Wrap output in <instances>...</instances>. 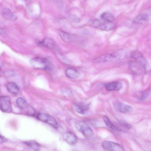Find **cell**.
I'll use <instances>...</instances> for the list:
<instances>
[{"label": "cell", "mask_w": 151, "mask_h": 151, "mask_svg": "<svg viewBox=\"0 0 151 151\" xmlns=\"http://www.w3.org/2000/svg\"><path fill=\"white\" fill-rule=\"evenodd\" d=\"M24 143L28 147L35 150H38L40 149V145L36 141H28L25 142Z\"/></svg>", "instance_id": "20"}, {"label": "cell", "mask_w": 151, "mask_h": 151, "mask_svg": "<svg viewBox=\"0 0 151 151\" xmlns=\"http://www.w3.org/2000/svg\"><path fill=\"white\" fill-rule=\"evenodd\" d=\"M30 63L36 69L48 70L51 68L49 61L44 58L40 57L33 58L30 60Z\"/></svg>", "instance_id": "3"}, {"label": "cell", "mask_w": 151, "mask_h": 151, "mask_svg": "<svg viewBox=\"0 0 151 151\" xmlns=\"http://www.w3.org/2000/svg\"><path fill=\"white\" fill-rule=\"evenodd\" d=\"M6 88L8 92L11 94L17 95L19 93V88L14 83L10 82L8 83L6 85Z\"/></svg>", "instance_id": "17"}, {"label": "cell", "mask_w": 151, "mask_h": 151, "mask_svg": "<svg viewBox=\"0 0 151 151\" xmlns=\"http://www.w3.org/2000/svg\"><path fill=\"white\" fill-rule=\"evenodd\" d=\"M36 43L38 46L53 49L56 48V45L55 42L52 39L46 38L42 41L36 40Z\"/></svg>", "instance_id": "10"}, {"label": "cell", "mask_w": 151, "mask_h": 151, "mask_svg": "<svg viewBox=\"0 0 151 151\" xmlns=\"http://www.w3.org/2000/svg\"><path fill=\"white\" fill-rule=\"evenodd\" d=\"M102 146L105 149L110 151H123L124 148L119 144L113 142L105 141L102 144Z\"/></svg>", "instance_id": "8"}, {"label": "cell", "mask_w": 151, "mask_h": 151, "mask_svg": "<svg viewBox=\"0 0 151 151\" xmlns=\"http://www.w3.org/2000/svg\"><path fill=\"white\" fill-rule=\"evenodd\" d=\"M73 21L74 22L78 23L80 22V20L78 18H74H74L73 19Z\"/></svg>", "instance_id": "27"}, {"label": "cell", "mask_w": 151, "mask_h": 151, "mask_svg": "<svg viewBox=\"0 0 151 151\" xmlns=\"http://www.w3.org/2000/svg\"><path fill=\"white\" fill-rule=\"evenodd\" d=\"M60 35L62 39L66 42H70L72 40V36L68 33L63 31L59 32Z\"/></svg>", "instance_id": "21"}, {"label": "cell", "mask_w": 151, "mask_h": 151, "mask_svg": "<svg viewBox=\"0 0 151 151\" xmlns=\"http://www.w3.org/2000/svg\"><path fill=\"white\" fill-rule=\"evenodd\" d=\"M50 1H55V0H50Z\"/></svg>", "instance_id": "28"}, {"label": "cell", "mask_w": 151, "mask_h": 151, "mask_svg": "<svg viewBox=\"0 0 151 151\" xmlns=\"http://www.w3.org/2000/svg\"><path fill=\"white\" fill-rule=\"evenodd\" d=\"M131 57L141 64L146 71L149 67V64L142 54L139 51L136 50L131 52Z\"/></svg>", "instance_id": "5"}, {"label": "cell", "mask_w": 151, "mask_h": 151, "mask_svg": "<svg viewBox=\"0 0 151 151\" xmlns=\"http://www.w3.org/2000/svg\"><path fill=\"white\" fill-rule=\"evenodd\" d=\"M101 18L102 20L112 22H113L114 19V16L113 14L108 12L103 13L101 15Z\"/></svg>", "instance_id": "22"}, {"label": "cell", "mask_w": 151, "mask_h": 151, "mask_svg": "<svg viewBox=\"0 0 151 151\" xmlns=\"http://www.w3.org/2000/svg\"><path fill=\"white\" fill-rule=\"evenodd\" d=\"M103 120L106 125L109 128L113 130H121L120 127H117L106 116L104 115L103 117Z\"/></svg>", "instance_id": "19"}, {"label": "cell", "mask_w": 151, "mask_h": 151, "mask_svg": "<svg viewBox=\"0 0 151 151\" xmlns=\"http://www.w3.org/2000/svg\"><path fill=\"white\" fill-rule=\"evenodd\" d=\"M128 66L130 69L135 74H141L145 71L143 66L136 61L130 62Z\"/></svg>", "instance_id": "9"}, {"label": "cell", "mask_w": 151, "mask_h": 151, "mask_svg": "<svg viewBox=\"0 0 151 151\" xmlns=\"http://www.w3.org/2000/svg\"><path fill=\"white\" fill-rule=\"evenodd\" d=\"M148 19V16L145 14H140L137 16L134 19L135 22L145 21Z\"/></svg>", "instance_id": "23"}, {"label": "cell", "mask_w": 151, "mask_h": 151, "mask_svg": "<svg viewBox=\"0 0 151 151\" xmlns=\"http://www.w3.org/2000/svg\"><path fill=\"white\" fill-rule=\"evenodd\" d=\"M131 52L127 48H123L115 52L103 54L94 60L95 63L113 62L123 60L131 57Z\"/></svg>", "instance_id": "1"}, {"label": "cell", "mask_w": 151, "mask_h": 151, "mask_svg": "<svg viewBox=\"0 0 151 151\" xmlns=\"http://www.w3.org/2000/svg\"><path fill=\"white\" fill-rule=\"evenodd\" d=\"M65 74L66 76L71 79H77L80 76L79 72L74 68H68L65 71Z\"/></svg>", "instance_id": "14"}, {"label": "cell", "mask_w": 151, "mask_h": 151, "mask_svg": "<svg viewBox=\"0 0 151 151\" xmlns=\"http://www.w3.org/2000/svg\"><path fill=\"white\" fill-rule=\"evenodd\" d=\"M27 114L30 116H34L36 114L35 110L32 107H29L27 110Z\"/></svg>", "instance_id": "25"}, {"label": "cell", "mask_w": 151, "mask_h": 151, "mask_svg": "<svg viewBox=\"0 0 151 151\" xmlns=\"http://www.w3.org/2000/svg\"><path fill=\"white\" fill-rule=\"evenodd\" d=\"M24 1H28V0H24Z\"/></svg>", "instance_id": "29"}, {"label": "cell", "mask_w": 151, "mask_h": 151, "mask_svg": "<svg viewBox=\"0 0 151 151\" xmlns=\"http://www.w3.org/2000/svg\"><path fill=\"white\" fill-rule=\"evenodd\" d=\"M2 15L5 19L8 20L15 21L17 19V17L10 9L7 8H5L3 10Z\"/></svg>", "instance_id": "15"}, {"label": "cell", "mask_w": 151, "mask_h": 151, "mask_svg": "<svg viewBox=\"0 0 151 151\" xmlns=\"http://www.w3.org/2000/svg\"><path fill=\"white\" fill-rule=\"evenodd\" d=\"M89 26L93 27L107 31H112L116 27L115 24L113 22L102 19L93 20L90 23Z\"/></svg>", "instance_id": "2"}, {"label": "cell", "mask_w": 151, "mask_h": 151, "mask_svg": "<svg viewBox=\"0 0 151 151\" xmlns=\"http://www.w3.org/2000/svg\"><path fill=\"white\" fill-rule=\"evenodd\" d=\"M0 109L5 113H10L12 112V104L9 97L5 96L1 97L0 98Z\"/></svg>", "instance_id": "7"}, {"label": "cell", "mask_w": 151, "mask_h": 151, "mask_svg": "<svg viewBox=\"0 0 151 151\" xmlns=\"http://www.w3.org/2000/svg\"><path fill=\"white\" fill-rule=\"evenodd\" d=\"M119 123L123 127L127 129H130L131 127V126L123 120H119Z\"/></svg>", "instance_id": "24"}, {"label": "cell", "mask_w": 151, "mask_h": 151, "mask_svg": "<svg viewBox=\"0 0 151 151\" xmlns=\"http://www.w3.org/2000/svg\"><path fill=\"white\" fill-rule=\"evenodd\" d=\"M105 88L107 91H117L122 88L121 83L118 82H114L105 84Z\"/></svg>", "instance_id": "16"}, {"label": "cell", "mask_w": 151, "mask_h": 151, "mask_svg": "<svg viewBox=\"0 0 151 151\" xmlns=\"http://www.w3.org/2000/svg\"><path fill=\"white\" fill-rule=\"evenodd\" d=\"M73 107L76 111L79 113L83 114L89 110L90 105L84 103H74Z\"/></svg>", "instance_id": "12"}, {"label": "cell", "mask_w": 151, "mask_h": 151, "mask_svg": "<svg viewBox=\"0 0 151 151\" xmlns=\"http://www.w3.org/2000/svg\"><path fill=\"white\" fill-rule=\"evenodd\" d=\"M63 137L66 141L70 145L76 144L78 142V140L77 136L71 132H68L65 133Z\"/></svg>", "instance_id": "13"}, {"label": "cell", "mask_w": 151, "mask_h": 151, "mask_svg": "<svg viewBox=\"0 0 151 151\" xmlns=\"http://www.w3.org/2000/svg\"><path fill=\"white\" fill-rule=\"evenodd\" d=\"M114 106L117 111L122 113H130L132 110L131 106L120 102L115 103Z\"/></svg>", "instance_id": "11"}, {"label": "cell", "mask_w": 151, "mask_h": 151, "mask_svg": "<svg viewBox=\"0 0 151 151\" xmlns=\"http://www.w3.org/2000/svg\"><path fill=\"white\" fill-rule=\"evenodd\" d=\"M36 118L38 120L50 125L56 129L58 128V124L56 120L48 114L39 113L37 115Z\"/></svg>", "instance_id": "6"}, {"label": "cell", "mask_w": 151, "mask_h": 151, "mask_svg": "<svg viewBox=\"0 0 151 151\" xmlns=\"http://www.w3.org/2000/svg\"><path fill=\"white\" fill-rule=\"evenodd\" d=\"M1 137V139H0V140H0V142H1V144L7 142L8 141V140L6 138L1 135V137Z\"/></svg>", "instance_id": "26"}, {"label": "cell", "mask_w": 151, "mask_h": 151, "mask_svg": "<svg viewBox=\"0 0 151 151\" xmlns=\"http://www.w3.org/2000/svg\"><path fill=\"white\" fill-rule=\"evenodd\" d=\"M16 103L18 107L23 110H27L29 107L26 101L22 98H19L16 100Z\"/></svg>", "instance_id": "18"}, {"label": "cell", "mask_w": 151, "mask_h": 151, "mask_svg": "<svg viewBox=\"0 0 151 151\" xmlns=\"http://www.w3.org/2000/svg\"><path fill=\"white\" fill-rule=\"evenodd\" d=\"M77 129L86 137H90L94 135L93 131L88 124L83 121H79L75 124Z\"/></svg>", "instance_id": "4"}]
</instances>
